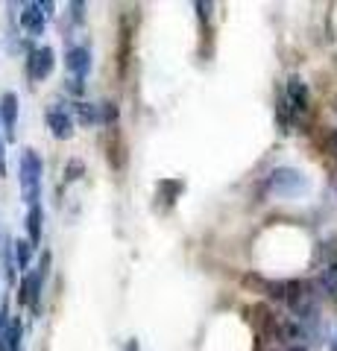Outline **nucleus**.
I'll return each mask as SVG.
<instances>
[{
    "label": "nucleus",
    "mask_w": 337,
    "mask_h": 351,
    "mask_svg": "<svg viewBox=\"0 0 337 351\" xmlns=\"http://www.w3.org/2000/svg\"><path fill=\"white\" fill-rule=\"evenodd\" d=\"M41 158L36 149H24L21 152V164H18V176H21V193H24V202L32 208L38 205V196H41Z\"/></svg>",
    "instance_id": "f257e3e1"
},
{
    "label": "nucleus",
    "mask_w": 337,
    "mask_h": 351,
    "mask_svg": "<svg viewBox=\"0 0 337 351\" xmlns=\"http://www.w3.org/2000/svg\"><path fill=\"white\" fill-rule=\"evenodd\" d=\"M270 188H273L279 196H299L308 188V179L293 167H279V170H273V176H270Z\"/></svg>",
    "instance_id": "f03ea898"
},
{
    "label": "nucleus",
    "mask_w": 337,
    "mask_h": 351,
    "mask_svg": "<svg viewBox=\"0 0 337 351\" xmlns=\"http://www.w3.org/2000/svg\"><path fill=\"white\" fill-rule=\"evenodd\" d=\"M41 284H45V267L32 269L21 281V290H18V302L21 304H30L32 311H38V299H41Z\"/></svg>",
    "instance_id": "7ed1b4c3"
},
{
    "label": "nucleus",
    "mask_w": 337,
    "mask_h": 351,
    "mask_svg": "<svg viewBox=\"0 0 337 351\" xmlns=\"http://www.w3.org/2000/svg\"><path fill=\"white\" fill-rule=\"evenodd\" d=\"M288 108L290 112H305L308 108V88H305V82L299 80V76H290V82H288V94H285V108L281 112L288 114Z\"/></svg>",
    "instance_id": "20e7f679"
},
{
    "label": "nucleus",
    "mask_w": 337,
    "mask_h": 351,
    "mask_svg": "<svg viewBox=\"0 0 337 351\" xmlns=\"http://www.w3.org/2000/svg\"><path fill=\"white\" fill-rule=\"evenodd\" d=\"M65 68L73 73V80H82V76L91 71V50L85 47V44L71 47L68 53H65Z\"/></svg>",
    "instance_id": "39448f33"
},
{
    "label": "nucleus",
    "mask_w": 337,
    "mask_h": 351,
    "mask_svg": "<svg viewBox=\"0 0 337 351\" xmlns=\"http://www.w3.org/2000/svg\"><path fill=\"white\" fill-rule=\"evenodd\" d=\"M53 50L50 47H36L30 53V76L32 80H45V76H50L53 71Z\"/></svg>",
    "instance_id": "423d86ee"
},
{
    "label": "nucleus",
    "mask_w": 337,
    "mask_h": 351,
    "mask_svg": "<svg viewBox=\"0 0 337 351\" xmlns=\"http://www.w3.org/2000/svg\"><path fill=\"white\" fill-rule=\"evenodd\" d=\"M0 120H3V126H6V135L12 138L15 123H18V94L6 91L3 97H0Z\"/></svg>",
    "instance_id": "0eeeda50"
},
{
    "label": "nucleus",
    "mask_w": 337,
    "mask_h": 351,
    "mask_svg": "<svg viewBox=\"0 0 337 351\" xmlns=\"http://www.w3.org/2000/svg\"><path fill=\"white\" fill-rule=\"evenodd\" d=\"M47 126L53 129V135H56V138H71V135H73L71 117H68V112H65V108H59V106H50V108H47Z\"/></svg>",
    "instance_id": "6e6552de"
},
{
    "label": "nucleus",
    "mask_w": 337,
    "mask_h": 351,
    "mask_svg": "<svg viewBox=\"0 0 337 351\" xmlns=\"http://www.w3.org/2000/svg\"><path fill=\"white\" fill-rule=\"evenodd\" d=\"M41 3H27L24 12H21V27L30 29L32 36H41L45 32V12H41Z\"/></svg>",
    "instance_id": "1a4fd4ad"
},
{
    "label": "nucleus",
    "mask_w": 337,
    "mask_h": 351,
    "mask_svg": "<svg viewBox=\"0 0 337 351\" xmlns=\"http://www.w3.org/2000/svg\"><path fill=\"white\" fill-rule=\"evenodd\" d=\"M41 219H45V211H41V205H32L30 214H27V232H30V243L36 246L41 243Z\"/></svg>",
    "instance_id": "9d476101"
},
{
    "label": "nucleus",
    "mask_w": 337,
    "mask_h": 351,
    "mask_svg": "<svg viewBox=\"0 0 337 351\" xmlns=\"http://www.w3.org/2000/svg\"><path fill=\"white\" fill-rule=\"evenodd\" d=\"M30 258H32V243H30V240H15V267L27 269Z\"/></svg>",
    "instance_id": "9b49d317"
},
{
    "label": "nucleus",
    "mask_w": 337,
    "mask_h": 351,
    "mask_svg": "<svg viewBox=\"0 0 337 351\" xmlns=\"http://www.w3.org/2000/svg\"><path fill=\"white\" fill-rule=\"evenodd\" d=\"M323 287H325V293L337 299V263L325 267V272H323Z\"/></svg>",
    "instance_id": "f8f14e48"
},
{
    "label": "nucleus",
    "mask_w": 337,
    "mask_h": 351,
    "mask_svg": "<svg viewBox=\"0 0 337 351\" xmlns=\"http://www.w3.org/2000/svg\"><path fill=\"white\" fill-rule=\"evenodd\" d=\"M82 167H80V161H73L71 167H68V179H77V173H80Z\"/></svg>",
    "instance_id": "ddd939ff"
},
{
    "label": "nucleus",
    "mask_w": 337,
    "mask_h": 351,
    "mask_svg": "<svg viewBox=\"0 0 337 351\" xmlns=\"http://www.w3.org/2000/svg\"><path fill=\"white\" fill-rule=\"evenodd\" d=\"M329 147H332V152L337 156V132H329Z\"/></svg>",
    "instance_id": "4468645a"
},
{
    "label": "nucleus",
    "mask_w": 337,
    "mask_h": 351,
    "mask_svg": "<svg viewBox=\"0 0 337 351\" xmlns=\"http://www.w3.org/2000/svg\"><path fill=\"white\" fill-rule=\"evenodd\" d=\"M124 351H138V343H129V346H126Z\"/></svg>",
    "instance_id": "2eb2a0df"
},
{
    "label": "nucleus",
    "mask_w": 337,
    "mask_h": 351,
    "mask_svg": "<svg viewBox=\"0 0 337 351\" xmlns=\"http://www.w3.org/2000/svg\"><path fill=\"white\" fill-rule=\"evenodd\" d=\"M0 158H3V141H0Z\"/></svg>",
    "instance_id": "dca6fc26"
}]
</instances>
